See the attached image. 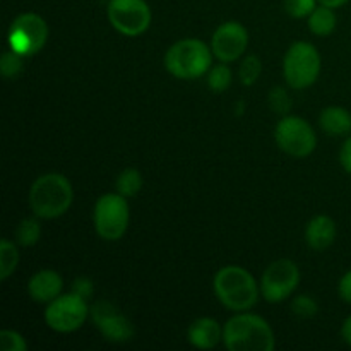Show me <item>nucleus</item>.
<instances>
[{"label":"nucleus","instance_id":"nucleus-1","mask_svg":"<svg viewBox=\"0 0 351 351\" xmlns=\"http://www.w3.org/2000/svg\"><path fill=\"white\" fill-rule=\"evenodd\" d=\"M223 341L230 351H273L276 339L271 326L254 314H239L223 328Z\"/></svg>","mask_w":351,"mask_h":351},{"label":"nucleus","instance_id":"nucleus-2","mask_svg":"<svg viewBox=\"0 0 351 351\" xmlns=\"http://www.w3.org/2000/svg\"><path fill=\"white\" fill-rule=\"evenodd\" d=\"M72 199L74 192L71 182L62 173L41 175L31 185L29 206L38 218H60L71 208Z\"/></svg>","mask_w":351,"mask_h":351},{"label":"nucleus","instance_id":"nucleus-3","mask_svg":"<svg viewBox=\"0 0 351 351\" xmlns=\"http://www.w3.org/2000/svg\"><path fill=\"white\" fill-rule=\"evenodd\" d=\"M213 287L218 300L230 311H249L259 298V287L256 280L249 271L240 266H226L219 269Z\"/></svg>","mask_w":351,"mask_h":351},{"label":"nucleus","instance_id":"nucleus-4","mask_svg":"<svg viewBox=\"0 0 351 351\" xmlns=\"http://www.w3.org/2000/svg\"><path fill=\"white\" fill-rule=\"evenodd\" d=\"M213 62L211 50L204 41L189 38L180 40L168 48L165 55V67L178 79H197L209 71Z\"/></svg>","mask_w":351,"mask_h":351},{"label":"nucleus","instance_id":"nucleus-5","mask_svg":"<svg viewBox=\"0 0 351 351\" xmlns=\"http://www.w3.org/2000/svg\"><path fill=\"white\" fill-rule=\"evenodd\" d=\"M321 72V55L314 45L297 41L285 55L283 74L288 86L293 89H305L314 84Z\"/></svg>","mask_w":351,"mask_h":351},{"label":"nucleus","instance_id":"nucleus-6","mask_svg":"<svg viewBox=\"0 0 351 351\" xmlns=\"http://www.w3.org/2000/svg\"><path fill=\"white\" fill-rule=\"evenodd\" d=\"M129 204L120 194H105L95 206V228L101 239L119 240L125 235L129 226Z\"/></svg>","mask_w":351,"mask_h":351},{"label":"nucleus","instance_id":"nucleus-7","mask_svg":"<svg viewBox=\"0 0 351 351\" xmlns=\"http://www.w3.org/2000/svg\"><path fill=\"white\" fill-rule=\"evenodd\" d=\"M48 26L38 14H21L9 27V47L21 57H31L45 47Z\"/></svg>","mask_w":351,"mask_h":351},{"label":"nucleus","instance_id":"nucleus-8","mask_svg":"<svg viewBox=\"0 0 351 351\" xmlns=\"http://www.w3.org/2000/svg\"><path fill=\"white\" fill-rule=\"evenodd\" d=\"M274 137L281 151L293 158H305L312 154L317 144L314 129L311 123L300 117H285L278 122Z\"/></svg>","mask_w":351,"mask_h":351},{"label":"nucleus","instance_id":"nucleus-9","mask_svg":"<svg viewBox=\"0 0 351 351\" xmlns=\"http://www.w3.org/2000/svg\"><path fill=\"white\" fill-rule=\"evenodd\" d=\"M89 312L88 304L82 297L75 293L60 295L50 302L45 311V321L48 328L57 332H72L81 328L88 319Z\"/></svg>","mask_w":351,"mask_h":351},{"label":"nucleus","instance_id":"nucleus-10","mask_svg":"<svg viewBox=\"0 0 351 351\" xmlns=\"http://www.w3.org/2000/svg\"><path fill=\"white\" fill-rule=\"evenodd\" d=\"M108 19L119 33L139 36L151 24V9L146 0H110Z\"/></svg>","mask_w":351,"mask_h":351},{"label":"nucleus","instance_id":"nucleus-11","mask_svg":"<svg viewBox=\"0 0 351 351\" xmlns=\"http://www.w3.org/2000/svg\"><path fill=\"white\" fill-rule=\"evenodd\" d=\"M298 281H300V271L297 264L293 261L280 259L264 271L261 291L269 304H280L293 293L295 288L298 287Z\"/></svg>","mask_w":351,"mask_h":351},{"label":"nucleus","instance_id":"nucleus-12","mask_svg":"<svg viewBox=\"0 0 351 351\" xmlns=\"http://www.w3.org/2000/svg\"><path fill=\"white\" fill-rule=\"evenodd\" d=\"M91 317L96 328L108 341L125 343L134 336V326L119 308L110 302H96L91 308Z\"/></svg>","mask_w":351,"mask_h":351},{"label":"nucleus","instance_id":"nucleus-13","mask_svg":"<svg viewBox=\"0 0 351 351\" xmlns=\"http://www.w3.org/2000/svg\"><path fill=\"white\" fill-rule=\"evenodd\" d=\"M247 45H249V33L245 27L237 21H228L213 34L211 50L219 60L228 64L242 57L243 51L247 50Z\"/></svg>","mask_w":351,"mask_h":351},{"label":"nucleus","instance_id":"nucleus-14","mask_svg":"<svg viewBox=\"0 0 351 351\" xmlns=\"http://www.w3.org/2000/svg\"><path fill=\"white\" fill-rule=\"evenodd\" d=\"M62 287H64V281L60 274L51 269H41L29 280L27 291H29V297L38 304H50L55 298L60 297Z\"/></svg>","mask_w":351,"mask_h":351},{"label":"nucleus","instance_id":"nucleus-15","mask_svg":"<svg viewBox=\"0 0 351 351\" xmlns=\"http://www.w3.org/2000/svg\"><path fill=\"white\" fill-rule=\"evenodd\" d=\"M189 343L199 350H213L223 339V329L211 317H201L192 322L187 332Z\"/></svg>","mask_w":351,"mask_h":351},{"label":"nucleus","instance_id":"nucleus-16","mask_svg":"<svg viewBox=\"0 0 351 351\" xmlns=\"http://www.w3.org/2000/svg\"><path fill=\"white\" fill-rule=\"evenodd\" d=\"M336 239V225L329 216L319 215L311 219L305 230V240L314 250H326Z\"/></svg>","mask_w":351,"mask_h":351},{"label":"nucleus","instance_id":"nucleus-17","mask_svg":"<svg viewBox=\"0 0 351 351\" xmlns=\"http://www.w3.org/2000/svg\"><path fill=\"white\" fill-rule=\"evenodd\" d=\"M322 130L329 136L343 137L351 132V113L341 106H328L319 117Z\"/></svg>","mask_w":351,"mask_h":351},{"label":"nucleus","instance_id":"nucleus-18","mask_svg":"<svg viewBox=\"0 0 351 351\" xmlns=\"http://www.w3.org/2000/svg\"><path fill=\"white\" fill-rule=\"evenodd\" d=\"M336 14L331 7H315L314 12L308 16V27L317 36H329L336 29Z\"/></svg>","mask_w":351,"mask_h":351},{"label":"nucleus","instance_id":"nucleus-19","mask_svg":"<svg viewBox=\"0 0 351 351\" xmlns=\"http://www.w3.org/2000/svg\"><path fill=\"white\" fill-rule=\"evenodd\" d=\"M143 189V177L136 168H127L117 178V192L123 197H134Z\"/></svg>","mask_w":351,"mask_h":351},{"label":"nucleus","instance_id":"nucleus-20","mask_svg":"<svg viewBox=\"0 0 351 351\" xmlns=\"http://www.w3.org/2000/svg\"><path fill=\"white\" fill-rule=\"evenodd\" d=\"M19 263V252L10 240L0 242V280H7L16 271Z\"/></svg>","mask_w":351,"mask_h":351},{"label":"nucleus","instance_id":"nucleus-21","mask_svg":"<svg viewBox=\"0 0 351 351\" xmlns=\"http://www.w3.org/2000/svg\"><path fill=\"white\" fill-rule=\"evenodd\" d=\"M41 237V226L38 219L26 218L19 223L16 230V239L17 243L23 247H33L34 243L40 240Z\"/></svg>","mask_w":351,"mask_h":351},{"label":"nucleus","instance_id":"nucleus-22","mask_svg":"<svg viewBox=\"0 0 351 351\" xmlns=\"http://www.w3.org/2000/svg\"><path fill=\"white\" fill-rule=\"evenodd\" d=\"M208 84L215 93H223L230 88V84H232V71H230L225 62L211 69L208 75Z\"/></svg>","mask_w":351,"mask_h":351},{"label":"nucleus","instance_id":"nucleus-23","mask_svg":"<svg viewBox=\"0 0 351 351\" xmlns=\"http://www.w3.org/2000/svg\"><path fill=\"white\" fill-rule=\"evenodd\" d=\"M261 71H263V64H261L259 58L256 55H249L240 65V81H242V84L252 86L259 79Z\"/></svg>","mask_w":351,"mask_h":351},{"label":"nucleus","instance_id":"nucleus-24","mask_svg":"<svg viewBox=\"0 0 351 351\" xmlns=\"http://www.w3.org/2000/svg\"><path fill=\"white\" fill-rule=\"evenodd\" d=\"M23 71V60L21 55L14 50L3 51L2 60H0V72L5 79H16Z\"/></svg>","mask_w":351,"mask_h":351},{"label":"nucleus","instance_id":"nucleus-25","mask_svg":"<svg viewBox=\"0 0 351 351\" xmlns=\"http://www.w3.org/2000/svg\"><path fill=\"white\" fill-rule=\"evenodd\" d=\"M317 302L312 297H308V295H300V297H297L291 302V311H293L295 315L302 319L314 317L317 314Z\"/></svg>","mask_w":351,"mask_h":351},{"label":"nucleus","instance_id":"nucleus-26","mask_svg":"<svg viewBox=\"0 0 351 351\" xmlns=\"http://www.w3.org/2000/svg\"><path fill=\"white\" fill-rule=\"evenodd\" d=\"M285 10L295 19H302L314 12L315 0H285Z\"/></svg>","mask_w":351,"mask_h":351},{"label":"nucleus","instance_id":"nucleus-27","mask_svg":"<svg viewBox=\"0 0 351 351\" xmlns=\"http://www.w3.org/2000/svg\"><path fill=\"white\" fill-rule=\"evenodd\" d=\"M0 348H2V351H26L27 345L19 332L3 329L0 332Z\"/></svg>","mask_w":351,"mask_h":351},{"label":"nucleus","instance_id":"nucleus-28","mask_svg":"<svg viewBox=\"0 0 351 351\" xmlns=\"http://www.w3.org/2000/svg\"><path fill=\"white\" fill-rule=\"evenodd\" d=\"M269 103H271V108L278 113H285L290 110L291 106V99L290 96L287 95V91L281 88H276L271 91L269 95Z\"/></svg>","mask_w":351,"mask_h":351},{"label":"nucleus","instance_id":"nucleus-29","mask_svg":"<svg viewBox=\"0 0 351 351\" xmlns=\"http://www.w3.org/2000/svg\"><path fill=\"white\" fill-rule=\"evenodd\" d=\"M72 293L79 295L82 298H89L93 295V283L88 278H77L72 285Z\"/></svg>","mask_w":351,"mask_h":351},{"label":"nucleus","instance_id":"nucleus-30","mask_svg":"<svg viewBox=\"0 0 351 351\" xmlns=\"http://www.w3.org/2000/svg\"><path fill=\"white\" fill-rule=\"evenodd\" d=\"M338 291L339 297H341L346 304H351V269L339 280Z\"/></svg>","mask_w":351,"mask_h":351},{"label":"nucleus","instance_id":"nucleus-31","mask_svg":"<svg viewBox=\"0 0 351 351\" xmlns=\"http://www.w3.org/2000/svg\"><path fill=\"white\" fill-rule=\"evenodd\" d=\"M339 161H341L343 168L351 175V136L343 144L341 153H339Z\"/></svg>","mask_w":351,"mask_h":351},{"label":"nucleus","instance_id":"nucleus-32","mask_svg":"<svg viewBox=\"0 0 351 351\" xmlns=\"http://www.w3.org/2000/svg\"><path fill=\"white\" fill-rule=\"evenodd\" d=\"M341 336L345 339L346 345L351 346V315L343 322V328H341Z\"/></svg>","mask_w":351,"mask_h":351},{"label":"nucleus","instance_id":"nucleus-33","mask_svg":"<svg viewBox=\"0 0 351 351\" xmlns=\"http://www.w3.org/2000/svg\"><path fill=\"white\" fill-rule=\"evenodd\" d=\"M317 2H321V5L331 7V9H338V7H343L345 3H348L350 0H317Z\"/></svg>","mask_w":351,"mask_h":351}]
</instances>
